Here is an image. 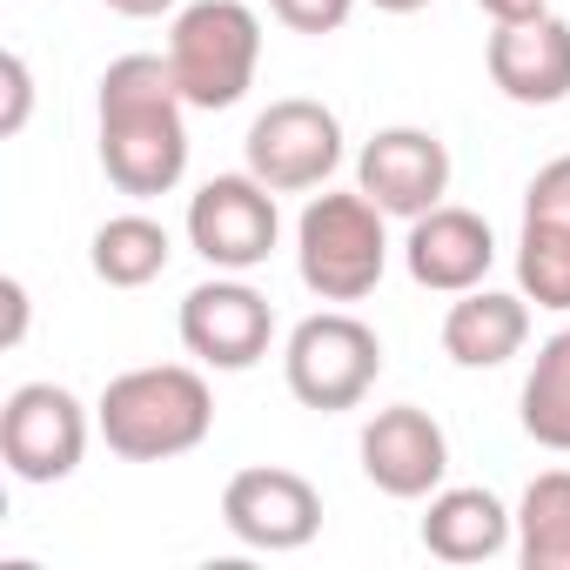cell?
<instances>
[{
  "instance_id": "52a82bcc",
  "label": "cell",
  "mask_w": 570,
  "mask_h": 570,
  "mask_svg": "<svg viewBox=\"0 0 570 570\" xmlns=\"http://www.w3.org/2000/svg\"><path fill=\"white\" fill-rule=\"evenodd\" d=\"M242 161L255 181H268L275 195H309L330 188V175L343 168V121L336 108L309 101V95H282L268 101L248 135H242Z\"/></svg>"
},
{
  "instance_id": "44dd1931",
  "label": "cell",
  "mask_w": 570,
  "mask_h": 570,
  "mask_svg": "<svg viewBox=\"0 0 570 570\" xmlns=\"http://www.w3.org/2000/svg\"><path fill=\"white\" fill-rule=\"evenodd\" d=\"M523 222H543V228H570V155L543 161L523 188Z\"/></svg>"
},
{
  "instance_id": "e0dca14e",
  "label": "cell",
  "mask_w": 570,
  "mask_h": 570,
  "mask_svg": "<svg viewBox=\"0 0 570 570\" xmlns=\"http://www.w3.org/2000/svg\"><path fill=\"white\" fill-rule=\"evenodd\" d=\"M168 255H175L168 228L155 215H141V208L108 215L95 228V242H88V268H95V282H108V289H148V282L168 268Z\"/></svg>"
},
{
  "instance_id": "8fae6325",
  "label": "cell",
  "mask_w": 570,
  "mask_h": 570,
  "mask_svg": "<svg viewBox=\"0 0 570 570\" xmlns=\"http://www.w3.org/2000/svg\"><path fill=\"white\" fill-rule=\"evenodd\" d=\"M356 188L396 215V222H416L430 215L443 195H450V148L436 128H416V121H396V128H376L356 155Z\"/></svg>"
},
{
  "instance_id": "4316f807",
  "label": "cell",
  "mask_w": 570,
  "mask_h": 570,
  "mask_svg": "<svg viewBox=\"0 0 570 570\" xmlns=\"http://www.w3.org/2000/svg\"><path fill=\"white\" fill-rule=\"evenodd\" d=\"M370 8H376V14H423L430 0H370Z\"/></svg>"
},
{
  "instance_id": "7c38bea8",
  "label": "cell",
  "mask_w": 570,
  "mask_h": 570,
  "mask_svg": "<svg viewBox=\"0 0 570 570\" xmlns=\"http://www.w3.org/2000/svg\"><path fill=\"white\" fill-rule=\"evenodd\" d=\"M363 476L383 490V497H396V503H430L436 490H443V476H450V436H443V423L430 416V410H416V403H390V410H376L370 423H363Z\"/></svg>"
},
{
  "instance_id": "7402d4cb",
  "label": "cell",
  "mask_w": 570,
  "mask_h": 570,
  "mask_svg": "<svg viewBox=\"0 0 570 570\" xmlns=\"http://www.w3.org/2000/svg\"><path fill=\"white\" fill-rule=\"evenodd\" d=\"M268 14L289 28V35H343L356 0H268Z\"/></svg>"
},
{
  "instance_id": "2e32d148",
  "label": "cell",
  "mask_w": 570,
  "mask_h": 570,
  "mask_svg": "<svg viewBox=\"0 0 570 570\" xmlns=\"http://www.w3.org/2000/svg\"><path fill=\"white\" fill-rule=\"evenodd\" d=\"M530 343V296L517 289H463L443 316V356L456 370H503Z\"/></svg>"
},
{
  "instance_id": "cb8c5ba5",
  "label": "cell",
  "mask_w": 570,
  "mask_h": 570,
  "mask_svg": "<svg viewBox=\"0 0 570 570\" xmlns=\"http://www.w3.org/2000/svg\"><path fill=\"white\" fill-rule=\"evenodd\" d=\"M0 309H8L0 350H21V343H28V282H21V275H0Z\"/></svg>"
},
{
  "instance_id": "4fadbf2b",
  "label": "cell",
  "mask_w": 570,
  "mask_h": 570,
  "mask_svg": "<svg viewBox=\"0 0 570 570\" xmlns=\"http://www.w3.org/2000/svg\"><path fill=\"white\" fill-rule=\"evenodd\" d=\"M403 262H410V282H416V289L463 296V289H483V282H490V268H497V235H490V222H483L476 208L436 202L430 215L410 222Z\"/></svg>"
},
{
  "instance_id": "7a4b0ae2",
  "label": "cell",
  "mask_w": 570,
  "mask_h": 570,
  "mask_svg": "<svg viewBox=\"0 0 570 570\" xmlns=\"http://www.w3.org/2000/svg\"><path fill=\"white\" fill-rule=\"evenodd\" d=\"M95 430L121 463H175L208 443L215 390H208L202 363H141L101 390Z\"/></svg>"
},
{
  "instance_id": "5bb4252c",
  "label": "cell",
  "mask_w": 570,
  "mask_h": 570,
  "mask_svg": "<svg viewBox=\"0 0 570 570\" xmlns=\"http://www.w3.org/2000/svg\"><path fill=\"white\" fill-rule=\"evenodd\" d=\"M483 68L503 101L517 108H557L570 101V21L563 14H530L490 35Z\"/></svg>"
},
{
  "instance_id": "484cf974",
  "label": "cell",
  "mask_w": 570,
  "mask_h": 570,
  "mask_svg": "<svg viewBox=\"0 0 570 570\" xmlns=\"http://www.w3.org/2000/svg\"><path fill=\"white\" fill-rule=\"evenodd\" d=\"M476 8L497 21V28H510V21H530V14H550V0H476Z\"/></svg>"
},
{
  "instance_id": "5b68a950",
  "label": "cell",
  "mask_w": 570,
  "mask_h": 570,
  "mask_svg": "<svg viewBox=\"0 0 570 570\" xmlns=\"http://www.w3.org/2000/svg\"><path fill=\"white\" fill-rule=\"evenodd\" d=\"M383 376V336L350 309H316L282 343V383L303 410H363Z\"/></svg>"
},
{
  "instance_id": "ba28073f",
  "label": "cell",
  "mask_w": 570,
  "mask_h": 570,
  "mask_svg": "<svg viewBox=\"0 0 570 570\" xmlns=\"http://www.w3.org/2000/svg\"><path fill=\"white\" fill-rule=\"evenodd\" d=\"M188 248L222 268V275H248L275 255L282 242V208H275V188L255 181L248 168L242 175H215L188 195Z\"/></svg>"
},
{
  "instance_id": "9a60e30c",
  "label": "cell",
  "mask_w": 570,
  "mask_h": 570,
  "mask_svg": "<svg viewBox=\"0 0 570 570\" xmlns=\"http://www.w3.org/2000/svg\"><path fill=\"white\" fill-rule=\"evenodd\" d=\"M416 537L436 563H490L517 543V510L483 483H443L430 497Z\"/></svg>"
},
{
  "instance_id": "277c9868",
  "label": "cell",
  "mask_w": 570,
  "mask_h": 570,
  "mask_svg": "<svg viewBox=\"0 0 570 570\" xmlns=\"http://www.w3.org/2000/svg\"><path fill=\"white\" fill-rule=\"evenodd\" d=\"M168 68L188 108L202 115L235 108L262 68V14L248 0H188L168 21Z\"/></svg>"
},
{
  "instance_id": "ac0fdd59",
  "label": "cell",
  "mask_w": 570,
  "mask_h": 570,
  "mask_svg": "<svg viewBox=\"0 0 570 570\" xmlns=\"http://www.w3.org/2000/svg\"><path fill=\"white\" fill-rule=\"evenodd\" d=\"M517 563L523 570H570V470L530 476L517 503Z\"/></svg>"
},
{
  "instance_id": "d6986e66",
  "label": "cell",
  "mask_w": 570,
  "mask_h": 570,
  "mask_svg": "<svg viewBox=\"0 0 570 570\" xmlns=\"http://www.w3.org/2000/svg\"><path fill=\"white\" fill-rule=\"evenodd\" d=\"M523 436L570 456V330H557L523 376Z\"/></svg>"
},
{
  "instance_id": "6da1fadb",
  "label": "cell",
  "mask_w": 570,
  "mask_h": 570,
  "mask_svg": "<svg viewBox=\"0 0 570 570\" xmlns=\"http://www.w3.org/2000/svg\"><path fill=\"white\" fill-rule=\"evenodd\" d=\"M95 135H101V168L121 195L155 202L175 195L188 175V101L175 88L168 55H121L101 75L95 95Z\"/></svg>"
},
{
  "instance_id": "603a6c76",
  "label": "cell",
  "mask_w": 570,
  "mask_h": 570,
  "mask_svg": "<svg viewBox=\"0 0 570 570\" xmlns=\"http://www.w3.org/2000/svg\"><path fill=\"white\" fill-rule=\"evenodd\" d=\"M0 95H8L0 101V141H14L28 128V115H35V75H28V61L14 48L0 55Z\"/></svg>"
},
{
  "instance_id": "d4e9b609",
  "label": "cell",
  "mask_w": 570,
  "mask_h": 570,
  "mask_svg": "<svg viewBox=\"0 0 570 570\" xmlns=\"http://www.w3.org/2000/svg\"><path fill=\"white\" fill-rule=\"evenodd\" d=\"M108 14H121V21H155V14H181L188 0H101Z\"/></svg>"
},
{
  "instance_id": "30bf717a",
  "label": "cell",
  "mask_w": 570,
  "mask_h": 570,
  "mask_svg": "<svg viewBox=\"0 0 570 570\" xmlns=\"http://www.w3.org/2000/svg\"><path fill=\"white\" fill-rule=\"evenodd\" d=\"M175 330H181V350H188L202 370L242 376V370H255V363L268 356V343H275V309H268L262 289H248L242 275H222V268H215V282H195V289L181 296Z\"/></svg>"
},
{
  "instance_id": "9c48e42d",
  "label": "cell",
  "mask_w": 570,
  "mask_h": 570,
  "mask_svg": "<svg viewBox=\"0 0 570 570\" xmlns=\"http://www.w3.org/2000/svg\"><path fill=\"white\" fill-rule=\"evenodd\" d=\"M222 523L242 550H268V557H289L309 550L323 530V490L289 470V463H248L222 483Z\"/></svg>"
},
{
  "instance_id": "ffe728a7",
  "label": "cell",
  "mask_w": 570,
  "mask_h": 570,
  "mask_svg": "<svg viewBox=\"0 0 570 570\" xmlns=\"http://www.w3.org/2000/svg\"><path fill=\"white\" fill-rule=\"evenodd\" d=\"M517 289L537 309L570 316V228L523 222V235H517Z\"/></svg>"
},
{
  "instance_id": "3957f363",
  "label": "cell",
  "mask_w": 570,
  "mask_h": 570,
  "mask_svg": "<svg viewBox=\"0 0 570 570\" xmlns=\"http://www.w3.org/2000/svg\"><path fill=\"white\" fill-rule=\"evenodd\" d=\"M390 215L363 188H323L296 215V275L316 303H363L390 268Z\"/></svg>"
},
{
  "instance_id": "8992f818",
  "label": "cell",
  "mask_w": 570,
  "mask_h": 570,
  "mask_svg": "<svg viewBox=\"0 0 570 570\" xmlns=\"http://www.w3.org/2000/svg\"><path fill=\"white\" fill-rule=\"evenodd\" d=\"M88 436H95V410L61 383H21L0 403V463L28 490L68 483L88 456Z\"/></svg>"
}]
</instances>
